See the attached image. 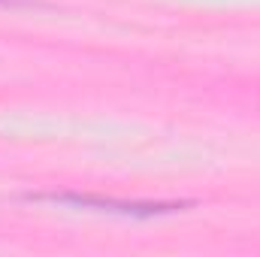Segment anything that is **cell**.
Returning a JSON list of instances; mask_svg holds the SVG:
<instances>
[{
  "label": "cell",
  "mask_w": 260,
  "mask_h": 257,
  "mask_svg": "<svg viewBox=\"0 0 260 257\" xmlns=\"http://www.w3.org/2000/svg\"><path fill=\"white\" fill-rule=\"evenodd\" d=\"M27 200H49V203H67V206H82V209H100V212H115L130 218H154L182 209V203H124V200H103L94 194H30Z\"/></svg>",
  "instance_id": "obj_1"
}]
</instances>
